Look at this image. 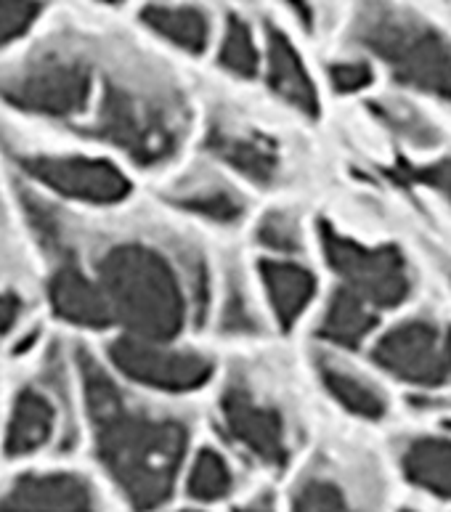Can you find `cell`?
Masks as SVG:
<instances>
[{
    "label": "cell",
    "instance_id": "obj_24",
    "mask_svg": "<svg viewBox=\"0 0 451 512\" xmlns=\"http://www.w3.org/2000/svg\"><path fill=\"white\" fill-rule=\"evenodd\" d=\"M255 242L271 253L295 255L303 247V229L298 218L287 210H271L258 221Z\"/></svg>",
    "mask_w": 451,
    "mask_h": 512
},
{
    "label": "cell",
    "instance_id": "obj_1",
    "mask_svg": "<svg viewBox=\"0 0 451 512\" xmlns=\"http://www.w3.org/2000/svg\"><path fill=\"white\" fill-rule=\"evenodd\" d=\"M80 377L104 470L130 505H162L184 462L189 444L186 425L176 417H157L133 404L91 353H80Z\"/></svg>",
    "mask_w": 451,
    "mask_h": 512
},
{
    "label": "cell",
    "instance_id": "obj_15",
    "mask_svg": "<svg viewBox=\"0 0 451 512\" xmlns=\"http://www.w3.org/2000/svg\"><path fill=\"white\" fill-rule=\"evenodd\" d=\"M316 369H319V380L329 390V396L356 417L380 420L388 412V396L369 377L359 375L348 364H340L332 356H319Z\"/></svg>",
    "mask_w": 451,
    "mask_h": 512
},
{
    "label": "cell",
    "instance_id": "obj_16",
    "mask_svg": "<svg viewBox=\"0 0 451 512\" xmlns=\"http://www.w3.org/2000/svg\"><path fill=\"white\" fill-rule=\"evenodd\" d=\"M170 202L186 213L202 215L215 223H237L245 215L242 197L226 184H221L218 178L205 176V173L184 178L181 184L173 186Z\"/></svg>",
    "mask_w": 451,
    "mask_h": 512
},
{
    "label": "cell",
    "instance_id": "obj_7",
    "mask_svg": "<svg viewBox=\"0 0 451 512\" xmlns=\"http://www.w3.org/2000/svg\"><path fill=\"white\" fill-rule=\"evenodd\" d=\"M372 359L401 383L441 388L451 383V327L425 316L401 321L377 340Z\"/></svg>",
    "mask_w": 451,
    "mask_h": 512
},
{
    "label": "cell",
    "instance_id": "obj_5",
    "mask_svg": "<svg viewBox=\"0 0 451 512\" xmlns=\"http://www.w3.org/2000/svg\"><path fill=\"white\" fill-rule=\"evenodd\" d=\"M91 62L72 46H48L0 75V93L40 115L75 117L91 99Z\"/></svg>",
    "mask_w": 451,
    "mask_h": 512
},
{
    "label": "cell",
    "instance_id": "obj_29",
    "mask_svg": "<svg viewBox=\"0 0 451 512\" xmlns=\"http://www.w3.org/2000/svg\"><path fill=\"white\" fill-rule=\"evenodd\" d=\"M329 83L340 93H356L372 83V69L364 62H343L329 67Z\"/></svg>",
    "mask_w": 451,
    "mask_h": 512
},
{
    "label": "cell",
    "instance_id": "obj_20",
    "mask_svg": "<svg viewBox=\"0 0 451 512\" xmlns=\"http://www.w3.org/2000/svg\"><path fill=\"white\" fill-rule=\"evenodd\" d=\"M144 24L173 46L202 54L210 43V19L197 6H146Z\"/></svg>",
    "mask_w": 451,
    "mask_h": 512
},
{
    "label": "cell",
    "instance_id": "obj_21",
    "mask_svg": "<svg viewBox=\"0 0 451 512\" xmlns=\"http://www.w3.org/2000/svg\"><path fill=\"white\" fill-rule=\"evenodd\" d=\"M231 489H234V473L226 457L210 446L199 449L189 470L186 494L197 502H221L229 497Z\"/></svg>",
    "mask_w": 451,
    "mask_h": 512
},
{
    "label": "cell",
    "instance_id": "obj_25",
    "mask_svg": "<svg viewBox=\"0 0 451 512\" xmlns=\"http://www.w3.org/2000/svg\"><path fill=\"white\" fill-rule=\"evenodd\" d=\"M218 329H221L223 335L231 337H250L260 332L258 319H255L253 308H250V300H247L245 295V287H242V282H239L234 274H231L229 282H226V298H223Z\"/></svg>",
    "mask_w": 451,
    "mask_h": 512
},
{
    "label": "cell",
    "instance_id": "obj_11",
    "mask_svg": "<svg viewBox=\"0 0 451 512\" xmlns=\"http://www.w3.org/2000/svg\"><path fill=\"white\" fill-rule=\"evenodd\" d=\"M207 149L253 184H271L279 176V152L274 141L234 123H213L207 130Z\"/></svg>",
    "mask_w": 451,
    "mask_h": 512
},
{
    "label": "cell",
    "instance_id": "obj_19",
    "mask_svg": "<svg viewBox=\"0 0 451 512\" xmlns=\"http://www.w3.org/2000/svg\"><path fill=\"white\" fill-rule=\"evenodd\" d=\"M401 470L417 489L451 499V441L414 438L401 454Z\"/></svg>",
    "mask_w": 451,
    "mask_h": 512
},
{
    "label": "cell",
    "instance_id": "obj_31",
    "mask_svg": "<svg viewBox=\"0 0 451 512\" xmlns=\"http://www.w3.org/2000/svg\"><path fill=\"white\" fill-rule=\"evenodd\" d=\"M16 316V303L11 298H0V335L11 327V321Z\"/></svg>",
    "mask_w": 451,
    "mask_h": 512
},
{
    "label": "cell",
    "instance_id": "obj_26",
    "mask_svg": "<svg viewBox=\"0 0 451 512\" xmlns=\"http://www.w3.org/2000/svg\"><path fill=\"white\" fill-rule=\"evenodd\" d=\"M292 505L298 510H345L348 499L335 481L324 475H306L292 491Z\"/></svg>",
    "mask_w": 451,
    "mask_h": 512
},
{
    "label": "cell",
    "instance_id": "obj_17",
    "mask_svg": "<svg viewBox=\"0 0 451 512\" xmlns=\"http://www.w3.org/2000/svg\"><path fill=\"white\" fill-rule=\"evenodd\" d=\"M56 430V409L38 390H22L11 409L6 433L8 454H30L51 441Z\"/></svg>",
    "mask_w": 451,
    "mask_h": 512
},
{
    "label": "cell",
    "instance_id": "obj_27",
    "mask_svg": "<svg viewBox=\"0 0 451 512\" xmlns=\"http://www.w3.org/2000/svg\"><path fill=\"white\" fill-rule=\"evenodd\" d=\"M184 271H186V290L192 298V308L197 321L207 316V306H210V274H207L205 258L197 250H186L184 253Z\"/></svg>",
    "mask_w": 451,
    "mask_h": 512
},
{
    "label": "cell",
    "instance_id": "obj_23",
    "mask_svg": "<svg viewBox=\"0 0 451 512\" xmlns=\"http://www.w3.org/2000/svg\"><path fill=\"white\" fill-rule=\"evenodd\" d=\"M218 64L229 69L237 77H255L260 67V51L255 46V35L250 24L239 16H231L223 32L221 51H218Z\"/></svg>",
    "mask_w": 451,
    "mask_h": 512
},
{
    "label": "cell",
    "instance_id": "obj_18",
    "mask_svg": "<svg viewBox=\"0 0 451 512\" xmlns=\"http://www.w3.org/2000/svg\"><path fill=\"white\" fill-rule=\"evenodd\" d=\"M375 324V306L367 298H361L359 292L343 287L329 298L319 321V335L343 348H356L364 343V337H369Z\"/></svg>",
    "mask_w": 451,
    "mask_h": 512
},
{
    "label": "cell",
    "instance_id": "obj_10",
    "mask_svg": "<svg viewBox=\"0 0 451 512\" xmlns=\"http://www.w3.org/2000/svg\"><path fill=\"white\" fill-rule=\"evenodd\" d=\"M24 170L40 184L51 186L64 197L93 202V205H112L130 192L128 178L104 160L91 157H59V154H30L19 157Z\"/></svg>",
    "mask_w": 451,
    "mask_h": 512
},
{
    "label": "cell",
    "instance_id": "obj_2",
    "mask_svg": "<svg viewBox=\"0 0 451 512\" xmlns=\"http://www.w3.org/2000/svg\"><path fill=\"white\" fill-rule=\"evenodd\" d=\"M96 284L107 300L112 321L130 335L170 340L181 332L189 300L176 268L152 247L117 245L96 263Z\"/></svg>",
    "mask_w": 451,
    "mask_h": 512
},
{
    "label": "cell",
    "instance_id": "obj_30",
    "mask_svg": "<svg viewBox=\"0 0 451 512\" xmlns=\"http://www.w3.org/2000/svg\"><path fill=\"white\" fill-rule=\"evenodd\" d=\"M404 173L406 178H412V181H420V184L436 189L438 194H444L451 202V157L433 162V165H422V168H409L404 170Z\"/></svg>",
    "mask_w": 451,
    "mask_h": 512
},
{
    "label": "cell",
    "instance_id": "obj_6",
    "mask_svg": "<svg viewBox=\"0 0 451 512\" xmlns=\"http://www.w3.org/2000/svg\"><path fill=\"white\" fill-rule=\"evenodd\" d=\"M319 242L329 266L343 276L345 287L359 292L375 308H393L409 298V268L396 247L359 245L327 221L319 223Z\"/></svg>",
    "mask_w": 451,
    "mask_h": 512
},
{
    "label": "cell",
    "instance_id": "obj_9",
    "mask_svg": "<svg viewBox=\"0 0 451 512\" xmlns=\"http://www.w3.org/2000/svg\"><path fill=\"white\" fill-rule=\"evenodd\" d=\"M221 425L234 444L268 467H284L290 459L287 430L276 406L258 398L242 380H231L218 401Z\"/></svg>",
    "mask_w": 451,
    "mask_h": 512
},
{
    "label": "cell",
    "instance_id": "obj_13",
    "mask_svg": "<svg viewBox=\"0 0 451 512\" xmlns=\"http://www.w3.org/2000/svg\"><path fill=\"white\" fill-rule=\"evenodd\" d=\"M266 75L271 91L282 96L290 107L308 117L319 115V99H316L311 75L303 67V59L298 56L290 38L276 27L266 30Z\"/></svg>",
    "mask_w": 451,
    "mask_h": 512
},
{
    "label": "cell",
    "instance_id": "obj_12",
    "mask_svg": "<svg viewBox=\"0 0 451 512\" xmlns=\"http://www.w3.org/2000/svg\"><path fill=\"white\" fill-rule=\"evenodd\" d=\"M91 486L72 473L24 475L0 494V510H88Z\"/></svg>",
    "mask_w": 451,
    "mask_h": 512
},
{
    "label": "cell",
    "instance_id": "obj_3",
    "mask_svg": "<svg viewBox=\"0 0 451 512\" xmlns=\"http://www.w3.org/2000/svg\"><path fill=\"white\" fill-rule=\"evenodd\" d=\"M186 120V104L176 85L144 72H125L104 83L96 133L141 165H157L176 154Z\"/></svg>",
    "mask_w": 451,
    "mask_h": 512
},
{
    "label": "cell",
    "instance_id": "obj_28",
    "mask_svg": "<svg viewBox=\"0 0 451 512\" xmlns=\"http://www.w3.org/2000/svg\"><path fill=\"white\" fill-rule=\"evenodd\" d=\"M38 11L40 0H0V46L19 38Z\"/></svg>",
    "mask_w": 451,
    "mask_h": 512
},
{
    "label": "cell",
    "instance_id": "obj_4",
    "mask_svg": "<svg viewBox=\"0 0 451 512\" xmlns=\"http://www.w3.org/2000/svg\"><path fill=\"white\" fill-rule=\"evenodd\" d=\"M353 38L380 56L396 80L451 101V43L412 8L393 0H361Z\"/></svg>",
    "mask_w": 451,
    "mask_h": 512
},
{
    "label": "cell",
    "instance_id": "obj_8",
    "mask_svg": "<svg viewBox=\"0 0 451 512\" xmlns=\"http://www.w3.org/2000/svg\"><path fill=\"white\" fill-rule=\"evenodd\" d=\"M109 359L125 377L170 393L197 390L213 377V361L205 353L168 348L165 340L125 335L109 345Z\"/></svg>",
    "mask_w": 451,
    "mask_h": 512
},
{
    "label": "cell",
    "instance_id": "obj_22",
    "mask_svg": "<svg viewBox=\"0 0 451 512\" xmlns=\"http://www.w3.org/2000/svg\"><path fill=\"white\" fill-rule=\"evenodd\" d=\"M372 112H375L398 138H404V141H409V144L417 146V149H430V146H436L438 141H441V130L430 123L420 109H414L412 104H406V101H375V104H372Z\"/></svg>",
    "mask_w": 451,
    "mask_h": 512
},
{
    "label": "cell",
    "instance_id": "obj_14",
    "mask_svg": "<svg viewBox=\"0 0 451 512\" xmlns=\"http://www.w3.org/2000/svg\"><path fill=\"white\" fill-rule=\"evenodd\" d=\"M258 271L276 324L282 329H292V324L306 314L308 303L314 300V274L292 260H260Z\"/></svg>",
    "mask_w": 451,
    "mask_h": 512
}]
</instances>
